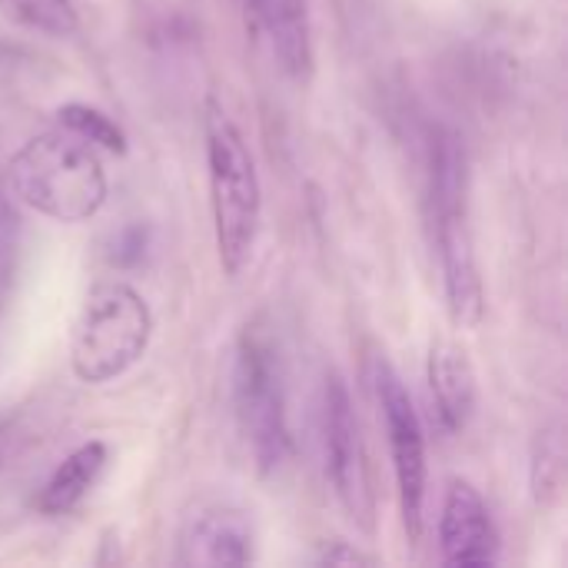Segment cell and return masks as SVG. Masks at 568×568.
<instances>
[{
    "mask_svg": "<svg viewBox=\"0 0 568 568\" xmlns=\"http://www.w3.org/2000/svg\"><path fill=\"white\" fill-rule=\"evenodd\" d=\"M233 403L236 423L250 446V456L263 476L280 473L290 463L293 436L286 413V376L280 339L266 316L243 326L233 366Z\"/></svg>",
    "mask_w": 568,
    "mask_h": 568,
    "instance_id": "cell-4",
    "label": "cell"
},
{
    "mask_svg": "<svg viewBox=\"0 0 568 568\" xmlns=\"http://www.w3.org/2000/svg\"><path fill=\"white\" fill-rule=\"evenodd\" d=\"M10 186L23 206L57 223H83L106 203V173L87 140L50 130L10 160Z\"/></svg>",
    "mask_w": 568,
    "mask_h": 568,
    "instance_id": "cell-3",
    "label": "cell"
},
{
    "mask_svg": "<svg viewBox=\"0 0 568 568\" xmlns=\"http://www.w3.org/2000/svg\"><path fill=\"white\" fill-rule=\"evenodd\" d=\"M429 226L439 250L443 290L449 320L459 329H476L486 316V293L469 226V170L466 150L453 130H439L429 143Z\"/></svg>",
    "mask_w": 568,
    "mask_h": 568,
    "instance_id": "cell-1",
    "label": "cell"
},
{
    "mask_svg": "<svg viewBox=\"0 0 568 568\" xmlns=\"http://www.w3.org/2000/svg\"><path fill=\"white\" fill-rule=\"evenodd\" d=\"M260 33L266 37L276 63L293 80L313 73V27L306 0H243Z\"/></svg>",
    "mask_w": 568,
    "mask_h": 568,
    "instance_id": "cell-11",
    "label": "cell"
},
{
    "mask_svg": "<svg viewBox=\"0 0 568 568\" xmlns=\"http://www.w3.org/2000/svg\"><path fill=\"white\" fill-rule=\"evenodd\" d=\"M3 3L20 23L43 30L50 37H70L77 30V13L70 0H3Z\"/></svg>",
    "mask_w": 568,
    "mask_h": 568,
    "instance_id": "cell-14",
    "label": "cell"
},
{
    "mask_svg": "<svg viewBox=\"0 0 568 568\" xmlns=\"http://www.w3.org/2000/svg\"><path fill=\"white\" fill-rule=\"evenodd\" d=\"M106 463H110V453H106L103 443L93 439V443L77 446V449L50 473V479L40 486V493H37V499H33V509H37L40 516H67V513H73V509L93 493V486L100 483Z\"/></svg>",
    "mask_w": 568,
    "mask_h": 568,
    "instance_id": "cell-12",
    "label": "cell"
},
{
    "mask_svg": "<svg viewBox=\"0 0 568 568\" xmlns=\"http://www.w3.org/2000/svg\"><path fill=\"white\" fill-rule=\"evenodd\" d=\"M369 386L386 426L389 456H393V476H396V499L399 516L406 526L409 542H419L423 536V509H426V436L419 413L413 406L409 389L403 386L399 373L386 356L369 359Z\"/></svg>",
    "mask_w": 568,
    "mask_h": 568,
    "instance_id": "cell-6",
    "label": "cell"
},
{
    "mask_svg": "<svg viewBox=\"0 0 568 568\" xmlns=\"http://www.w3.org/2000/svg\"><path fill=\"white\" fill-rule=\"evenodd\" d=\"M426 376L433 419L446 436H459L476 413V373L469 353L456 339H433Z\"/></svg>",
    "mask_w": 568,
    "mask_h": 568,
    "instance_id": "cell-10",
    "label": "cell"
},
{
    "mask_svg": "<svg viewBox=\"0 0 568 568\" xmlns=\"http://www.w3.org/2000/svg\"><path fill=\"white\" fill-rule=\"evenodd\" d=\"M153 336V313L146 300L120 283L106 280L97 283L77 320L70 339V366L73 376L87 386H103L120 379L130 366L140 363Z\"/></svg>",
    "mask_w": 568,
    "mask_h": 568,
    "instance_id": "cell-5",
    "label": "cell"
},
{
    "mask_svg": "<svg viewBox=\"0 0 568 568\" xmlns=\"http://www.w3.org/2000/svg\"><path fill=\"white\" fill-rule=\"evenodd\" d=\"M206 166H210V210L216 253L226 276H240L253 256L263 216V193L256 176V160L243 130L233 123L226 106L210 97L206 100Z\"/></svg>",
    "mask_w": 568,
    "mask_h": 568,
    "instance_id": "cell-2",
    "label": "cell"
},
{
    "mask_svg": "<svg viewBox=\"0 0 568 568\" xmlns=\"http://www.w3.org/2000/svg\"><path fill=\"white\" fill-rule=\"evenodd\" d=\"M316 562H320V566H369L373 559L363 556L359 549H349L346 542H333V546H326V549L316 556Z\"/></svg>",
    "mask_w": 568,
    "mask_h": 568,
    "instance_id": "cell-15",
    "label": "cell"
},
{
    "mask_svg": "<svg viewBox=\"0 0 568 568\" xmlns=\"http://www.w3.org/2000/svg\"><path fill=\"white\" fill-rule=\"evenodd\" d=\"M60 123H63V130H70L80 140H87L90 146H103L110 153H126L123 130L106 113H100V110H93L87 103H67L60 110Z\"/></svg>",
    "mask_w": 568,
    "mask_h": 568,
    "instance_id": "cell-13",
    "label": "cell"
},
{
    "mask_svg": "<svg viewBox=\"0 0 568 568\" xmlns=\"http://www.w3.org/2000/svg\"><path fill=\"white\" fill-rule=\"evenodd\" d=\"M439 549L446 566H493L499 559V532L486 499L463 479L446 493L439 516Z\"/></svg>",
    "mask_w": 568,
    "mask_h": 568,
    "instance_id": "cell-9",
    "label": "cell"
},
{
    "mask_svg": "<svg viewBox=\"0 0 568 568\" xmlns=\"http://www.w3.org/2000/svg\"><path fill=\"white\" fill-rule=\"evenodd\" d=\"M320 433H323L326 479L336 493V503L343 506V513L356 529L376 532V489H373L369 453L359 433L349 389L336 373H329L323 383Z\"/></svg>",
    "mask_w": 568,
    "mask_h": 568,
    "instance_id": "cell-7",
    "label": "cell"
},
{
    "mask_svg": "<svg viewBox=\"0 0 568 568\" xmlns=\"http://www.w3.org/2000/svg\"><path fill=\"white\" fill-rule=\"evenodd\" d=\"M176 562L190 568H240L253 562V523L226 503L196 506L180 529Z\"/></svg>",
    "mask_w": 568,
    "mask_h": 568,
    "instance_id": "cell-8",
    "label": "cell"
}]
</instances>
